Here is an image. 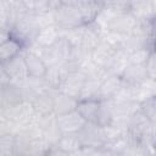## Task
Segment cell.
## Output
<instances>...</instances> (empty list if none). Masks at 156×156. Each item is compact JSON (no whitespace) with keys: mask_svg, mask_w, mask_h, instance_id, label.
<instances>
[{"mask_svg":"<svg viewBox=\"0 0 156 156\" xmlns=\"http://www.w3.org/2000/svg\"><path fill=\"white\" fill-rule=\"evenodd\" d=\"M54 13H55V24L61 30L74 29L85 24L79 6L60 5L54 10Z\"/></svg>","mask_w":156,"mask_h":156,"instance_id":"obj_1","label":"cell"},{"mask_svg":"<svg viewBox=\"0 0 156 156\" xmlns=\"http://www.w3.org/2000/svg\"><path fill=\"white\" fill-rule=\"evenodd\" d=\"M56 122L62 134H78L87 124V121L77 110L56 116Z\"/></svg>","mask_w":156,"mask_h":156,"instance_id":"obj_2","label":"cell"},{"mask_svg":"<svg viewBox=\"0 0 156 156\" xmlns=\"http://www.w3.org/2000/svg\"><path fill=\"white\" fill-rule=\"evenodd\" d=\"M1 65H2V71L7 74L11 83L12 82L22 83L30 77L26 60H24V56L17 55L16 57H13V58H11L7 62L1 63Z\"/></svg>","mask_w":156,"mask_h":156,"instance_id":"obj_3","label":"cell"},{"mask_svg":"<svg viewBox=\"0 0 156 156\" xmlns=\"http://www.w3.org/2000/svg\"><path fill=\"white\" fill-rule=\"evenodd\" d=\"M69 72L71 71L66 63H57L54 66H49L43 78L50 89L58 90L61 85L65 83Z\"/></svg>","mask_w":156,"mask_h":156,"instance_id":"obj_4","label":"cell"},{"mask_svg":"<svg viewBox=\"0 0 156 156\" xmlns=\"http://www.w3.org/2000/svg\"><path fill=\"white\" fill-rule=\"evenodd\" d=\"M85 79H87V76L80 72L79 69H76V71H71L68 77L66 78L65 83L61 85V88L58 89L62 93H66L76 99L79 98L80 95V91H82V88L85 83Z\"/></svg>","mask_w":156,"mask_h":156,"instance_id":"obj_5","label":"cell"},{"mask_svg":"<svg viewBox=\"0 0 156 156\" xmlns=\"http://www.w3.org/2000/svg\"><path fill=\"white\" fill-rule=\"evenodd\" d=\"M123 79L118 74H106L104 79L101 80L100 91H99V99L100 100H108L113 99L117 91L123 85Z\"/></svg>","mask_w":156,"mask_h":156,"instance_id":"obj_6","label":"cell"},{"mask_svg":"<svg viewBox=\"0 0 156 156\" xmlns=\"http://www.w3.org/2000/svg\"><path fill=\"white\" fill-rule=\"evenodd\" d=\"M82 117L87 122L98 123V118L101 110V100L100 99H83L78 100L77 108H76Z\"/></svg>","mask_w":156,"mask_h":156,"instance_id":"obj_7","label":"cell"},{"mask_svg":"<svg viewBox=\"0 0 156 156\" xmlns=\"http://www.w3.org/2000/svg\"><path fill=\"white\" fill-rule=\"evenodd\" d=\"M117 50L118 49H116L112 45H110V44H107V43L101 40L98 44V46L90 52V56H91L93 61L98 66H100V67L106 69L107 66L110 65V62L112 61L115 54L117 52Z\"/></svg>","mask_w":156,"mask_h":156,"instance_id":"obj_8","label":"cell"},{"mask_svg":"<svg viewBox=\"0 0 156 156\" xmlns=\"http://www.w3.org/2000/svg\"><path fill=\"white\" fill-rule=\"evenodd\" d=\"M23 56H24V60H26V63L29 71V76L35 77V78H43L48 69V66L41 58V56L38 52L32 51V50H28Z\"/></svg>","mask_w":156,"mask_h":156,"instance_id":"obj_9","label":"cell"},{"mask_svg":"<svg viewBox=\"0 0 156 156\" xmlns=\"http://www.w3.org/2000/svg\"><path fill=\"white\" fill-rule=\"evenodd\" d=\"M121 77L123 82L129 85H139L149 78L145 65H133V63H129L126 67Z\"/></svg>","mask_w":156,"mask_h":156,"instance_id":"obj_10","label":"cell"},{"mask_svg":"<svg viewBox=\"0 0 156 156\" xmlns=\"http://www.w3.org/2000/svg\"><path fill=\"white\" fill-rule=\"evenodd\" d=\"M77 104H78V99H76L66 93L56 90V93L54 94V113L56 116L76 110Z\"/></svg>","mask_w":156,"mask_h":156,"instance_id":"obj_11","label":"cell"},{"mask_svg":"<svg viewBox=\"0 0 156 156\" xmlns=\"http://www.w3.org/2000/svg\"><path fill=\"white\" fill-rule=\"evenodd\" d=\"M139 22V20L129 11H126L123 13H121L108 27V29L122 33V34H130L134 29V27L136 26V23Z\"/></svg>","mask_w":156,"mask_h":156,"instance_id":"obj_12","label":"cell"},{"mask_svg":"<svg viewBox=\"0 0 156 156\" xmlns=\"http://www.w3.org/2000/svg\"><path fill=\"white\" fill-rule=\"evenodd\" d=\"M61 29L56 26V24H51V26H46L40 28L34 38V41L40 45V46H51L54 45L58 38L61 37Z\"/></svg>","mask_w":156,"mask_h":156,"instance_id":"obj_13","label":"cell"},{"mask_svg":"<svg viewBox=\"0 0 156 156\" xmlns=\"http://www.w3.org/2000/svg\"><path fill=\"white\" fill-rule=\"evenodd\" d=\"M22 50V41L18 38L15 37H10L9 39L1 41L0 44V60L1 63L7 62L9 60L16 57L17 55H20Z\"/></svg>","mask_w":156,"mask_h":156,"instance_id":"obj_14","label":"cell"},{"mask_svg":"<svg viewBox=\"0 0 156 156\" xmlns=\"http://www.w3.org/2000/svg\"><path fill=\"white\" fill-rule=\"evenodd\" d=\"M49 90H52V89H49ZM49 90L39 94L32 101L35 112L40 116L49 115V113L54 112V94H50Z\"/></svg>","mask_w":156,"mask_h":156,"instance_id":"obj_15","label":"cell"},{"mask_svg":"<svg viewBox=\"0 0 156 156\" xmlns=\"http://www.w3.org/2000/svg\"><path fill=\"white\" fill-rule=\"evenodd\" d=\"M55 146L62 150L65 154H77L83 145L78 138V134H62Z\"/></svg>","mask_w":156,"mask_h":156,"instance_id":"obj_16","label":"cell"},{"mask_svg":"<svg viewBox=\"0 0 156 156\" xmlns=\"http://www.w3.org/2000/svg\"><path fill=\"white\" fill-rule=\"evenodd\" d=\"M102 78L99 77H87L85 83L82 88L80 95L78 100L83 99H99V91H100V85H101Z\"/></svg>","mask_w":156,"mask_h":156,"instance_id":"obj_17","label":"cell"},{"mask_svg":"<svg viewBox=\"0 0 156 156\" xmlns=\"http://www.w3.org/2000/svg\"><path fill=\"white\" fill-rule=\"evenodd\" d=\"M140 110L150 122L156 123V94L151 95L147 99H145L144 101H141Z\"/></svg>","mask_w":156,"mask_h":156,"instance_id":"obj_18","label":"cell"},{"mask_svg":"<svg viewBox=\"0 0 156 156\" xmlns=\"http://www.w3.org/2000/svg\"><path fill=\"white\" fill-rule=\"evenodd\" d=\"M16 134H1L0 138V154L2 156L15 155Z\"/></svg>","mask_w":156,"mask_h":156,"instance_id":"obj_19","label":"cell"},{"mask_svg":"<svg viewBox=\"0 0 156 156\" xmlns=\"http://www.w3.org/2000/svg\"><path fill=\"white\" fill-rule=\"evenodd\" d=\"M151 49L147 46H143L139 48L134 51H132L130 54H128V62L133 63V65H145L149 55H150Z\"/></svg>","mask_w":156,"mask_h":156,"instance_id":"obj_20","label":"cell"},{"mask_svg":"<svg viewBox=\"0 0 156 156\" xmlns=\"http://www.w3.org/2000/svg\"><path fill=\"white\" fill-rule=\"evenodd\" d=\"M145 68L147 72V77L156 80V49L150 51V55L145 62Z\"/></svg>","mask_w":156,"mask_h":156,"instance_id":"obj_21","label":"cell"},{"mask_svg":"<svg viewBox=\"0 0 156 156\" xmlns=\"http://www.w3.org/2000/svg\"><path fill=\"white\" fill-rule=\"evenodd\" d=\"M58 4L65 6H78L77 0H58Z\"/></svg>","mask_w":156,"mask_h":156,"instance_id":"obj_22","label":"cell"},{"mask_svg":"<svg viewBox=\"0 0 156 156\" xmlns=\"http://www.w3.org/2000/svg\"><path fill=\"white\" fill-rule=\"evenodd\" d=\"M155 85H156V80H155Z\"/></svg>","mask_w":156,"mask_h":156,"instance_id":"obj_23","label":"cell"}]
</instances>
